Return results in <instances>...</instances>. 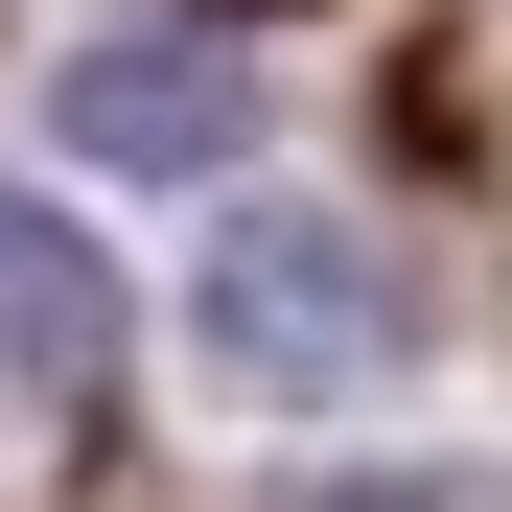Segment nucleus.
<instances>
[{"label": "nucleus", "mask_w": 512, "mask_h": 512, "mask_svg": "<svg viewBox=\"0 0 512 512\" xmlns=\"http://www.w3.org/2000/svg\"><path fill=\"white\" fill-rule=\"evenodd\" d=\"M0 396H117V256L70 233L47 187H0Z\"/></svg>", "instance_id": "nucleus-3"}, {"label": "nucleus", "mask_w": 512, "mask_h": 512, "mask_svg": "<svg viewBox=\"0 0 512 512\" xmlns=\"http://www.w3.org/2000/svg\"><path fill=\"white\" fill-rule=\"evenodd\" d=\"M373 350H396V256H373L350 210L210 233V373H233V396H350Z\"/></svg>", "instance_id": "nucleus-1"}, {"label": "nucleus", "mask_w": 512, "mask_h": 512, "mask_svg": "<svg viewBox=\"0 0 512 512\" xmlns=\"http://www.w3.org/2000/svg\"><path fill=\"white\" fill-rule=\"evenodd\" d=\"M47 140L117 163V187H210V163L256 140V24H94L47 70Z\"/></svg>", "instance_id": "nucleus-2"}]
</instances>
